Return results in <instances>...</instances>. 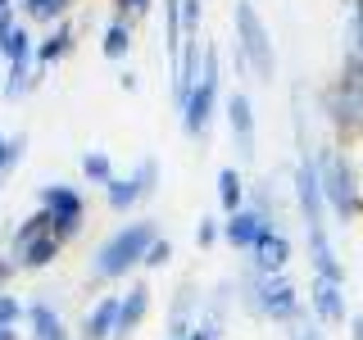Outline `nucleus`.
I'll use <instances>...</instances> for the list:
<instances>
[{"instance_id":"28","label":"nucleus","mask_w":363,"mask_h":340,"mask_svg":"<svg viewBox=\"0 0 363 340\" xmlns=\"http://www.w3.org/2000/svg\"><path fill=\"white\" fill-rule=\"evenodd\" d=\"M0 86H5V96H9V100H23L32 86H37V77H32V68H9V77H5Z\"/></svg>"},{"instance_id":"6","label":"nucleus","mask_w":363,"mask_h":340,"mask_svg":"<svg viewBox=\"0 0 363 340\" xmlns=\"http://www.w3.org/2000/svg\"><path fill=\"white\" fill-rule=\"evenodd\" d=\"M37 204L45 213V222H50V232L60 236V241H73L77 232H82V218H86V200L77 186H68V181H50V186H37Z\"/></svg>"},{"instance_id":"30","label":"nucleus","mask_w":363,"mask_h":340,"mask_svg":"<svg viewBox=\"0 0 363 340\" xmlns=\"http://www.w3.org/2000/svg\"><path fill=\"white\" fill-rule=\"evenodd\" d=\"M168 259H173V241H168V236L159 232V236H155V245L145 249V268H164Z\"/></svg>"},{"instance_id":"20","label":"nucleus","mask_w":363,"mask_h":340,"mask_svg":"<svg viewBox=\"0 0 363 340\" xmlns=\"http://www.w3.org/2000/svg\"><path fill=\"white\" fill-rule=\"evenodd\" d=\"M136 200H141V191H136V181H132V177H109V186H105V204H109L113 213H128Z\"/></svg>"},{"instance_id":"29","label":"nucleus","mask_w":363,"mask_h":340,"mask_svg":"<svg viewBox=\"0 0 363 340\" xmlns=\"http://www.w3.org/2000/svg\"><path fill=\"white\" fill-rule=\"evenodd\" d=\"M200 18H204L200 0H182V41H196L200 37Z\"/></svg>"},{"instance_id":"23","label":"nucleus","mask_w":363,"mask_h":340,"mask_svg":"<svg viewBox=\"0 0 363 340\" xmlns=\"http://www.w3.org/2000/svg\"><path fill=\"white\" fill-rule=\"evenodd\" d=\"M23 14L32 23H64L68 18V0H23Z\"/></svg>"},{"instance_id":"24","label":"nucleus","mask_w":363,"mask_h":340,"mask_svg":"<svg viewBox=\"0 0 363 340\" xmlns=\"http://www.w3.org/2000/svg\"><path fill=\"white\" fill-rule=\"evenodd\" d=\"M23 150H28V136H9V141L5 145H0V186H5V181L9 177H14V168L23 164Z\"/></svg>"},{"instance_id":"22","label":"nucleus","mask_w":363,"mask_h":340,"mask_svg":"<svg viewBox=\"0 0 363 340\" xmlns=\"http://www.w3.org/2000/svg\"><path fill=\"white\" fill-rule=\"evenodd\" d=\"M32 50H37V41H32V32L23 28H14V37H9V45H5V60H9V68H32Z\"/></svg>"},{"instance_id":"18","label":"nucleus","mask_w":363,"mask_h":340,"mask_svg":"<svg viewBox=\"0 0 363 340\" xmlns=\"http://www.w3.org/2000/svg\"><path fill=\"white\" fill-rule=\"evenodd\" d=\"M132 50V23L123 18V14H113L105 23V41H100V55L105 60H123V55Z\"/></svg>"},{"instance_id":"25","label":"nucleus","mask_w":363,"mask_h":340,"mask_svg":"<svg viewBox=\"0 0 363 340\" xmlns=\"http://www.w3.org/2000/svg\"><path fill=\"white\" fill-rule=\"evenodd\" d=\"M245 209H255L268 227H277V200H272V186H268V181H259V186L250 191V204H245Z\"/></svg>"},{"instance_id":"1","label":"nucleus","mask_w":363,"mask_h":340,"mask_svg":"<svg viewBox=\"0 0 363 340\" xmlns=\"http://www.w3.org/2000/svg\"><path fill=\"white\" fill-rule=\"evenodd\" d=\"M155 236H159L155 218L123 222L118 232H109L105 245L96 249V259H91V277H96V281H118V277H128L136 264H145V249L155 245Z\"/></svg>"},{"instance_id":"11","label":"nucleus","mask_w":363,"mask_h":340,"mask_svg":"<svg viewBox=\"0 0 363 340\" xmlns=\"http://www.w3.org/2000/svg\"><path fill=\"white\" fill-rule=\"evenodd\" d=\"M313 322L318 327L345 322V286H340V281L313 277Z\"/></svg>"},{"instance_id":"41","label":"nucleus","mask_w":363,"mask_h":340,"mask_svg":"<svg viewBox=\"0 0 363 340\" xmlns=\"http://www.w3.org/2000/svg\"><path fill=\"white\" fill-rule=\"evenodd\" d=\"M354 50H359V55H363V41H354Z\"/></svg>"},{"instance_id":"7","label":"nucleus","mask_w":363,"mask_h":340,"mask_svg":"<svg viewBox=\"0 0 363 340\" xmlns=\"http://www.w3.org/2000/svg\"><path fill=\"white\" fill-rule=\"evenodd\" d=\"M323 109H327L336 132H345V136L363 132V86L359 82L336 77V86H327V96H323Z\"/></svg>"},{"instance_id":"2","label":"nucleus","mask_w":363,"mask_h":340,"mask_svg":"<svg viewBox=\"0 0 363 340\" xmlns=\"http://www.w3.org/2000/svg\"><path fill=\"white\" fill-rule=\"evenodd\" d=\"M313 168H318V186H323L327 209H332L340 222L359 218L363 196H359V177H354V168H350V159L340 154L336 145H323V150L313 154Z\"/></svg>"},{"instance_id":"27","label":"nucleus","mask_w":363,"mask_h":340,"mask_svg":"<svg viewBox=\"0 0 363 340\" xmlns=\"http://www.w3.org/2000/svg\"><path fill=\"white\" fill-rule=\"evenodd\" d=\"M82 177H86V181H96V186H109V177H113L109 154H100V150L82 154Z\"/></svg>"},{"instance_id":"38","label":"nucleus","mask_w":363,"mask_h":340,"mask_svg":"<svg viewBox=\"0 0 363 340\" xmlns=\"http://www.w3.org/2000/svg\"><path fill=\"white\" fill-rule=\"evenodd\" d=\"M186 340H218V336H213V332H204V327H200V322H196V332H191V336H186Z\"/></svg>"},{"instance_id":"19","label":"nucleus","mask_w":363,"mask_h":340,"mask_svg":"<svg viewBox=\"0 0 363 340\" xmlns=\"http://www.w3.org/2000/svg\"><path fill=\"white\" fill-rule=\"evenodd\" d=\"M218 204L227 213H236V209H245V186H241V173H236L232 164L218 168Z\"/></svg>"},{"instance_id":"8","label":"nucleus","mask_w":363,"mask_h":340,"mask_svg":"<svg viewBox=\"0 0 363 340\" xmlns=\"http://www.w3.org/2000/svg\"><path fill=\"white\" fill-rule=\"evenodd\" d=\"M286 264H291V236L281 232V227H268V232L259 236V245L250 249V272H259V277H277Z\"/></svg>"},{"instance_id":"37","label":"nucleus","mask_w":363,"mask_h":340,"mask_svg":"<svg viewBox=\"0 0 363 340\" xmlns=\"http://www.w3.org/2000/svg\"><path fill=\"white\" fill-rule=\"evenodd\" d=\"M350 336H354V340H363V313H354V317H350Z\"/></svg>"},{"instance_id":"35","label":"nucleus","mask_w":363,"mask_h":340,"mask_svg":"<svg viewBox=\"0 0 363 340\" xmlns=\"http://www.w3.org/2000/svg\"><path fill=\"white\" fill-rule=\"evenodd\" d=\"M14 28H18V18H14V14H5V18H0V55H5L9 37H14Z\"/></svg>"},{"instance_id":"4","label":"nucleus","mask_w":363,"mask_h":340,"mask_svg":"<svg viewBox=\"0 0 363 340\" xmlns=\"http://www.w3.org/2000/svg\"><path fill=\"white\" fill-rule=\"evenodd\" d=\"M241 295H245V309L255 317H268V322H300V290L291 286L286 272H277V277L245 272Z\"/></svg>"},{"instance_id":"31","label":"nucleus","mask_w":363,"mask_h":340,"mask_svg":"<svg viewBox=\"0 0 363 340\" xmlns=\"http://www.w3.org/2000/svg\"><path fill=\"white\" fill-rule=\"evenodd\" d=\"M18 317H28V304H18L14 295H5V290H0V327H14Z\"/></svg>"},{"instance_id":"12","label":"nucleus","mask_w":363,"mask_h":340,"mask_svg":"<svg viewBox=\"0 0 363 340\" xmlns=\"http://www.w3.org/2000/svg\"><path fill=\"white\" fill-rule=\"evenodd\" d=\"M268 232V222L259 218L255 209H236V213H227V222H223V241L232 245V249H255L259 245V236Z\"/></svg>"},{"instance_id":"21","label":"nucleus","mask_w":363,"mask_h":340,"mask_svg":"<svg viewBox=\"0 0 363 340\" xmlns=\"http://www.w3.org/2000/svg\"><path fill=\"white\" fill-rule=\"evenodd\" d=\"M45 232H50V222H45V213L37 209L32 218H23V222L14 227V236H9V245H14V254H23V249H28L32 241H41Z\"/></svg>"},{"instance_id":"26","label":"nucleus","mask_w":363,"mask_h":340,"mask_svg":"<svg viewBox=\"0 0 363 340\" xmlns=\"http://www.w3.org/2000/svg\"><path fill=\"white\" fill-rule=\"evenodd\" d=\"M132 181H136V191H141V200H150L155 191H159V159H155V154H145L141 164H136Z\"/></svg>"},{"instance_id":"32","label":"nucleus","mask_w":363,"mask_h":340,"mask_svg":"<svg viewBox=\"0 0 363 340\" xmlns=\"http://www.w3.org/2000/svg\"><path fill=\"white\" fill-rule=\"evenodd\" d=\"M218 236H223V222H218V218H200V227H196V245H200V249H209Z\"/></svg>"},{"instance_id":"10","label":"nucleus","mask_w":363,"mask_h":340,"mask_svg":"<svg viewBox=\"0 0 363 340\" xmlns=\"http://www.w3.org/2000/svg\"><path fill=\"white\" fill-rule=\"evenodd\" d=\"M227 128H232V141L241 150V159H255V105H250L245 91L227 96Z\"/></svg>"},{"instance_id":"36","label":"nucleus","mask_w":363,"mask_h":340,"mask_svg":"<svg viewBox=\"0 0 363 340\" xmlns=\"http://www.w3.org/2000/svg\"><path fill=\"white\" fill-rule=\"evenodd\" d=\"M14 272H18V259H5V254H0V286H5Z\"/></svg>"},{"instance_id":"5","label":"nucleus","mask_w":363,"mask_h":340,"mask_svg":"<svg viewBox=\"0 0 363 340\" xmlns=\"http://www.w3.org/2000/svg\"><path fill=\"white\" fill-rule=\"evenodd\" d=\"M218 45H204V73H200V82L191 86V96L177 105L182 113V132L186 136H204L209 132V123H213V113H218Z\"/></svg>"},{"instance_id":"34","label":"nucleus","mask_w":363,"mask_h":340,"mask_svg":"<svg viewBox=\"0 0 363 340\" xmlns=\"http://www.w3.org/2000/svg\"><path fill=\"white\" fill-rule=\"evenodd\" d=\"M295 340H323V332H318V322L300 317V322H295Z\"/></svg>"},{"instance_id":"15","label":"nucleus","mask_w":363,"mask_h":340,"mask_svg":"<svg viewBox=\"0 0 363 340\" xmlns=\"http://www.w3.org/2000/svg\"><path fill=\"white\" fill-rule=\"evenodd\" d=\"M118 304H123V295H105V300L86 313L82 340H113V327H118Z\"/></svg>"},{"instance_id":"33","label":"nucleus","mask_w":363,"mask_h":340,"mask_svg":"<svg viewBox=\"0 0 363 340\" xmlns=\"http://www.w3.org/2000/svg\"><path fill=\"white\" fill-rule=\"evenodd\" d=\"M113 5L123 9V18H141V14H150L155 0H113Z\"/></svg>"},{"instance_id":"13","label":"nucleus","mask_w":363,"mask_h":340,"mask_svg":"<svg viewBox=\"0 0 363 340\" xmlns=\"http://www.w3.org/2000/svg\"><path fill=\"white\" fill-rule=\"evenodd\" d=\"M145 313H150V286L145 281H136V286L123 290V304H118V327H113V340H128L136 327L145 322Z\"/></svg>"},{"instance_id":"3","label":"nucleus","mask_w":363,"mask_h":340,"mask_svg":"<svg viewBox=\"0 0 363 340\" xmlns=\"http://www.w3.org/2000/svg\"><path fill=\"white\" fill-rule=\"evenodd\" d=\"M232 28H236V50L245 55L250 73H255L259 82H272V77H277V50H272L268 23L259 18L255 0H236V9H232Z\"/></svg>"},{"instance_id":"39","label":"nucleus","mask_w":363,"mask_h":340,"mask_svg":"<svg viewBox=\"0 0 363 340\" xmlns=\"http://www.w3.org/2000/svg\"><path fill=\"white\" fill-rule=\"evenodd\" d=\"M5 14H14V0H0V18Z\"/></svg>"},{"instance_id":"40","label":"nucleus","mask_w":363,"mask_h":340,"mask_svg":"<svg viewBox=\"0 0 363 340\" xmlns=\"http://www.w3.org/2000/svg\"><path fill=\"white\" fill-rule=\"evenodd\" d=\"M0 340H18V336H14V327H0Z\"/></svg>"},{"instance_id":"9","label":"nucleus","mask_w":363,"mask_h":340,"mask_svg":"<svg viewBox=\"0 0 363 340\" xmlns=\"http://www.w3.org/2000/svg\"><path fill=\"white\" fill-rule=\"evenodd\" d=\"M196 313H200V286L196 281H177V295L168 304V340H186L196 332Z\"/></svg>"},{"instance_id":"16","label":"nucleus","mask_w":363,"mask_h":340,"mask_svg":"<svg viewBox=\"0 0 363 340\" xmlns=\"http://www.w3.org/2000/svg\"><path fill=\"white\" fill-rule=\"evenodd\" d=\"M28 322H32V340H68L64 317L55 313V304H45V300L28 304Z\"/></svg>"},{"instance_id":"14","label":"nucleus","mask_w":363,"mask_h":340,"mask_svg":"<svg viewBox=\"0 0 363 340\" xmlns=\"http://www.w3.org/2000/svg\"><path fill=\"white\" fill-rule=\"evenodd\" d=\"M73 41H77V28H73V23H55V28L50 32H45V37L37 41V50H32V60H37L41 68H50V64H60L64 60V55L68 50H73Z\"/></svg>"},{"instance_id":"17","label":"nucleus","mask_w":363,"mask_h":340,"mask_svg":"<svg viewBox=\"0 0 363 340\" xmlns=\"http://www.w3.org/2000/svg\"><path fill=\"white\" fill-rule=\"evenodd\" d=\"M60 249H64V241L55 232H45L41 241H32L28 249H23V254H14L18 259V268H28V272H41V268H50L55 259H60Z\"/></svg>"},{"instance_id":"42","label":"nucleus","mask_w":363,"mask_h":340,"mask_svg":"<svg viewBox=\"0 0 363 340\" xmlns=\"http://www.w3.org/2000/svg\"><path fill=\"white\" fill-rule=\"evenodd\" d=\"M0 145H5V136H0Z\"/></svg>"}]
</instances>
